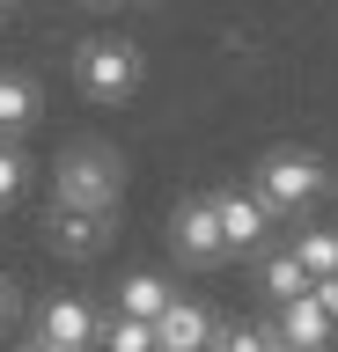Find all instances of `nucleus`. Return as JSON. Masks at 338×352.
Segmentation results:
<instances>
[{
	"label": "nucleus",
	"instance_id": "f257e3e1",
	"mask_svg": "<svg viewBox=\"0 0 338 352\" xmlns=\"http://www.w3.org/2000/svg\"><path fill=\"white\" fill-rule=\"evenodd\" d=\"M331 191H338V176L316 147H265L250 162V198L272 213V228L279 220H309Z\"/></svg>",
	"mask_w": 338,
	"mask_h": 352
},
{
	"label": "nucleus",
	"instance_id": "f03ea898",
	"mask_svg": "<svg viewBox=\"0 0 338 352\" xmlns=\"http://www.w3.org/2000/svg\"><path fill=\"white\" fill-rule=\"evenodd\" d=\"M125 154L111 140H67L52 154V198L45 206H74V213H125Z\"/></svg>",
	"mask_w": 338,
	"mask_h": 352
},
{
	"label": "nucleus",
	"instance_id": "7ed1b4c3",
	"mask_svg": "<svg viewBox=\"0 0 338 352\" xmlns=\"http://www.w3.org/2000/svg\"><path fill=\"white\" fill-rule=\"evenodd\" d=\"M140 81H147V52L133 37H81L74 44V88L89 96V103H133Z\"/></svg>",
	"mask_w": 338,
	"mask_h": 352
},
{
	"label": "nucleus",
	"instance_id": "20e7f679",
	"mask_svg": "<svg viewBox=\"0 0 338 352\" xmlns=\"http://www.w3.org/2000/svg\"><path fill=\"white\" fill-rule=\"evenodd\" d=\"M37 235H45L52 257L96 264V257H111V250H118V235H125V213H74V206H45V213H37Z\"/></svg>",
	"mask_w": 338,
	"mask_h": 352
},
{
	"label": "nucleus",
	"instance_id": "39448f33",
	"mask_svg": "<svg viewBox=\"0 0 338 352\" xmlns=\"http://www.w3.org/2000/svg\"><path fill=\"white\" fill-rule=\"evenodd\" d=\"M169 257L184 272H213L228 264V242H221V220H213V191H184L169 206Z\"/></svg>",
	"mask_w": 338,
	"mask_h": 352
},
{
	"label": "nucleus",
	"instance_id": "423d86ee",
	"mask_svg": "<svg viewBox=\"0 0 338 352\" xmlns=\"http://www.w3.org/2000/svg\"><path fill=\"white\" fill-rule=\"evenodd\" d=\"M37 338L59 352H96V338H103V308L89 301V294H74V286H52L45 301H37Z\"/></svg>",
	"mask_w": 338,
	"mask_h": 352
},
{
	"label": "nucleus",
	"instance_id": "0eeeda50",
	"mask_svg": "<svg viewBox=\"0 0 338 352\" xmlns=\"http://www.w3.org/2000/svg\"><path fill=\"white\" fill-rule=\"evenodd\" d=\"M213 220H221L228 257H257V250H272V213L250 198V184H213Z\"/></svg>",
	"mask_w": 338,
	"mask_h": 352
},
{
	"label": "nucleus",
	"instance_id": "6e6552de",
	"mask_svg": "<svg viewBox=\"0 0 338 352\" xmlns=\"http://www.w3.org/2000/svg\"><path fill=\"white\" fill-rule=\"evenodd\" d=\"M213 338H221V316L206 294H177L155 323V352H213Z\"/></svg>",
	"mask_w": 338,
	"mask_h": 352
},
{
	"label": "nucleus",
	"instance_id": "1a4fd4ad",
	"mask_svg": "<svg viewBox=\"0 0 338 352\" xmlns=\"http://www.w3.org/2000/svg\"><path fill=\"white\" fill-rule=\"evenodd\" d=\"M272 338L287 352H331L338 345V330H331V316L316 308V286L302 294V301H287V308H272Z\"/></svg>",
	"mask_w": 338,
	"mask_h": 352
},
{
	"label": "nucleus",
	"instance_id": "9d476101",
	"mask_svg": "<svg viewBox=\"0 0 338 352\" xmlns=\"http://www.w3.org/2000/svg\"><path fill=\"white\" fill-rule=\"evenodd\" d=\"M184 286L169 279V272H125V279L111 286V316H133V323H162V308L177 301Z\"/></svg>",
	"mask_w": 338,
	"mask_h": 352
},
{
	"label": "nucleus",
	"instance_id": "9b49d317",
	"mask_svg": "<svg viewBox=\"0 0 338 352\" xmlns=\"http://www.w3.org/2000/svg\"><path fill=\"white\" fill-rule=\"evenodd\" d=\"M45 118V88L30 81V74H8L0 66V140H15L23 147V132Z\"/></svg>",
	"mask_w": 338,
	"mask_h": 352
},
{
	"label": "nucleus",
	"instance_id": "f8f14e48",
	"mask_svg": "<svg viewBox=\"0 0 338 352\" xmlns=\"http://www.w3.org/2000/svg\"><path fill=\"white\" fill-rule=\"evenodd\" d=\"M309 272H302V264H294V250L287 242H279V250H257V294H265L272 308H287V301H302V294H309Z\"/></svg>",
	"mask_w": 338,
	"mask_h": 352
},
{
	"label": "nucleus",
	"instance_id": "ddd939ff",
	"mask_svg": "<svg viewBox=\"0 0 338 352\" xmlns=\"http://www.w3.org/2000/svg\"><path fill=\"white\" fill-rule=\"evenodd\" d=\"M287 250H294V264H302L309 279H338V228L331 220H302L287 235Z\"/></svg>",
	"mask_w": 338,
	"mask_h": 352
},
{
	"label": "nucleus",
	"instance_id": "4468645a",
	"mask_svg": "<svg viewBox=\"0 0 338 352\" xmlns=\"http://www.w3.org/2000/svg\"><path fill=\"white\" fill-rule=\"evenodd\" d=\"M96 352H155V323H133V316H103V338Z\"/></svg>",
	"mask_w": 338,
	"mask_h": 352
},
{
	"label": "nucleus",
	"instance_id": "2eb2a0df",
	"mask_svg": "<svg viewBox=\"0 0 338 352\" xmlns=\"http://www.w3.org/2000/svg\"><path fill=\"white\" fill-rule=\"evenodd\" d=\"M30 154L15 147V140H0V213H8V206H23V191H30Z\"/></svg>",
	"mask_w": 338,
	"mask_h": 352
},
{
	"label": "nucleus",
	"instance_id": "dca6fc26",
	"mask_svg": "<svg viewBox=\"0 0 338 352\" xmlns=\"http://www.w3.org/2000/svg\"><path fill=\"white\" fill-rule=\"evenodd\" d=\"M213 352H279V338H272V323H221Z\"/></svg>",
	"mask_w": 338,
	"mask_h": 352
},
{
	"label": "nucleus",
	"instance_id": "f3484780",
	"mask_svg": "<svg viewBox=\"0 0 338 352\" xmlns=\"http://www.w3.org/2000/svg\"><path fill=\"white\" fill-rule=\"evenodd\" d=\"M15 308H23V286H15V279H8V272H0V330L15 323Z\"/></svg>",
	"mask_w": 338,
	"mask_h": 352
},
{
	"label": "nucleus",
	"instance_id": "a211bd4d",
	"mask_svg": "<svg viewBox=\"0 0 338 352\" xmlns=\"http://www.w3.org/2000/svg\"><path fill=\"white\" fill-rule=\"evenodd\" d=\"M316 308L331 316V330H338V279H316Z\"/></svg>",
	"mask_w": 338,
	"mask_h": 352
},
{
	"label": "nucleus",
	"instance_id": "6ab92c4d",
	"mask_svg": "<svg viewBox=\"0 0 338 352\" xmlns=\"http://www.w3.org/2000/svg\"><path fill=\"white\" fill-rule=\"evenodd\" d=\"M15 352H59V345H45V338H37V330H30V338H23V345H15Z\"/></svg>",
	"mask_w": 338,
	"mask_h": 352
},
{
	"label": "nucleus",
	"instance_id": "aec40b11",
	"mask_svg": "<svg viewBox=\"0 0 338 352\" xmlns=\"http://www.w3.org/2000/svg\"><path fill=\"white\" fill-rule=\"evenodd\" d=\"M8 8H15V0H0V22H8Z\"/></svg>",
	"mask_w": 338,
	"mask_h": 352
},
{
	"label": "nucleus",
	"instance_id": "412c9836",
	"mask_svg": "<svg viewBox=\"0 0 338 352\" xmlns=\"http://www.w3.org/2000/svg\"><path fill=\"white\" fill-rule=\"evenodd\" d=\"M89 8H118V0H89Z\"/></svg>",
	"mask_w": 338,
	"mask_h": 352
},
{
	"label": "nucleus",
	"instance_id": "4be33fe9",
	"mask_svg": "<svg viewBox=\"0 0 338 352\" xmlns=\"http://www.w3.org/2000/svg\"><path fill=\"white\" fill-rule=\"evenodd\" d=\"M279 352H287V345H279Z\"/></svg>",
	"mask_w": 338,
	"mask_h": 352
}]
</instances>
